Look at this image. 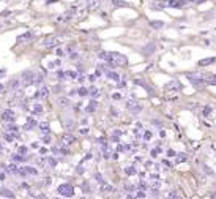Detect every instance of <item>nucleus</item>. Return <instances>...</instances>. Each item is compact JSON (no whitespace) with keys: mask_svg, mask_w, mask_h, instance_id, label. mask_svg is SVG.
<instances>
[{"mask_svg":"<svg viewBox=\"0 0 216 199\" xmlns=\"http://www.w3.org/2000/svg\"><path fill=\"white\" fill-rule=\"evenodd\" d=\"M125 172H126L128 175H134V174L137 172V171H136V168H134V166H129V168H126V169H125Z\"/></svg>","mask_w":216,"mask_h":199,"instance_id":"30","label":"nucleus"},{"mask_svg":"<svg viewBox=\"0 0 216 199\" xmlns=\"http://www.w3.org/2000/svg\"><path fill=\"white\" fill-rule=\"evenodd\" d=\"M40 130H41V133H49V123L48 122H41L40 123Z\"/></svg>","mask_w":216,"mask_h":199,"instance_id":"23","label":"nucleus"},{"mask_svg":"<svg viewBox=\"0 0 216 199\" xmlns=\"http://www.w3.org/2000/svg\"><path fill=\"white\" fill-rule=\"evenodd\" d=\"M3 90H5V87H3L2 84H0V93H2V92H3Z\"/></svg>","mask_w":216,"mask_h":199,"instance_id":"56","label":"nucleus"},{"mask_svg":"<svg viewBox=\"0 0 216 199\" xmlns=\"http://www.w3.org/2000/svg\"><path fill=\"white\" fill-rule=\"evenodd\" d=\"M59 79L60 81H65L67 78H65V71H59Z\"/></svg>","mask_w":216,"mask_h":199,"instance_id":"42","label":"nucleus"},{"mask_svg":"<svg viewBox=\"0 0 216 199\" xmlns=\"http://www.w3.org/2000/svg\"><path fill=\"white\" fill-rule=\"evenodd\" d=\"M164 165H166V166H167V169H169V168H172V165H171V163H169V161H167V160H164Z\"/></svg>","mask_w":216,"mask_h":199,"instance_id":"51","label":"nucleus"},{"mask_svg":"<svg viewBox=\"0 0 216 199\" xmlns=\"http://www.w3.org/2000/svg\"><path fill=\"white\" fill-rule=\"evenodd\" d=\"M13 160L14 161H25L27 157H19V155H13Z\"/></svg>","mask_w":216,"mask_h":199,"instance_id":"38","label":"nucleus"},{"mask_svg":"<svg viewBox=\"0 0 216 199\" xmlns=\"http://www.w3.org/2000/svg\"><path fill=\"white\" fill-rule=\"evenodd\" d=\"M32 147H33V149H38L40 144H38V142H32Z\"/></svg>","mask_w":216,"mask_h":199,"instance_id":"48","label":"nucleus"},{"mask_svg":"<svg viewBox=\"0 0 216 199\" xmlns=\"http://www.w3.org/2000/svg\"><path fill=\"white\" fill-rule=\"evenodd\" d=\"M207 82H208L210 85H216V74L214 76H210L208 79H207Z\"/></svg>","mask_w":216,"mask_h":199,"instance_id":"35","label":"nucleus"},{"mask_svg":"<svg viewBox=\"0 0 216 199\" xmlns=\"http://www.w3.org/2000/svg\"><path fill=\"white\" fill-rule=\"evenodd\" d=\"M33 112H36V114H41V112H43V106H40V104H35V106H33Z\"/></svg>","mask_w":216,"mask_h":199,"instance_id":"36","label":"nucleus"},{"mask_svg":"<svg viewBox=\"0 0 216 199\" xmlns=\"http://www.w3.org/2000/svg\"><path fill=\"white\" fill-rule=\"evenodd\" d=\"M35 126H36V120L29 119V123H27V125L24 126V130H32V128H35Z\"/></svg>","mask_w":216,"mask_h":199,"instance_id":"24","label":"nucleus"},{"mask_svg":"<svg viewBox=\"0 0 216 199\" xmlns=\"http://www.w3.org/2000/svg\"><path fill=\"white\" fill-rule=\"evenodd\" d=\"M152 8L153 10H163V8H166V3L164 2H156V3L152 5Z\"/></svg>","mask_w":216,"mask_h":199,"instance_id":"25","label":"nucleus"},{"mask_svg":"<svg viewBox=\"0 0 216 199\" xmlns=\"http://www.w3.org/2000/svg\"><path fill=\"white\" fill-rule=\"evenodd\" d=\"M158 152H159L158 149H156V150H152V157H153V158H155L156 155H158Z\"/></svg>","mask_w":216,"mask_h":199,"instance_id":"49","label":"nucleus"},{"mask_svg":"<svg viewBox=\"0 0 216 199\" xmlns=\"http://www.w3.org/2000/svg\"><path fill=\"white\" fill-rule=\"evenodd\" d=\"M3 153H5V147H3V144L0 142V155H3Z\"/></svg>","mask_w":216,"mask_h":199,"instance_id":"46","label":"nucleus"},{"mask_svg":"<svg viewBox=\"0 0 216 199\" xmlns=\"http://www.w3.org/2000/svg\"><path fill=\"white\" fill-rule=\"evenodd\" d=\"M60 44H62V38L57 37V35H51V37H48L43 41V46L46 48H55V46H60Z\"/></svg>","mask_w":216,"mask_h":199,"instance_id":"6","label":"nucleus"},{"mask_svg":"<svg viewBox=\"0 0 216 199\" xmlns=\"http://www.w3.org/2000/svg\"><path fill=\"white\" fill-rule=\"evenodd\" d=\"M214 60H216V59H213V57H211V59H203V60H200V62H199V65H200V67L210 65V63H213Z\"/></svg>","mask_w":216,"mask_h":199,"instance_id":"26","label":"nucleus"},{"mask_svg":"<svg viewBox=\"0 0 216 199\" xmlns=\"http://www.w3.org/2000/svg\"><path fill=\"white\" fill-rule=\"evenodd\" d=\"M57 193H59L60 196H63V197H73V196H74V188H73V185H70V183H62V185H59V188H57Z\"/></svg>","mask_w":216,"mask_h":199,"instance_id":"3","label":"nucleus"},{"mask_svg":"<svg viewBox=\"0 0 216 199\" xmlns=\"http://www.w3.org/2000/svg\"><path fill=\"white\" fill-rule=\"evenodd\" d=\"M70 51H71V48H59L55 54H57L59 57H63V56H67V54H68Z\"/></svg>","mask_w":216,"mask_h":199,"instance_id":"20","label":"nucleus"},{"mask_svg":"<svg viewBox=\"0 0 216 199\" xmlns=\"http://www.w3.org/2000/svg\"><path fill=\"white\" fill-rule=\"evenodd\" d=\"M144 139H145V141H150V139H152V133H150V131H145V133H144Z\"/></svg>","mask_w":216,"mask_h":199,"instance_id":"41","label":"nucleus"},{"mask_svg":"<svg viewBox=\"0 0 216 199\" xmlns=\"http://www.w3.org/2000/svg\"><path fill=\"white\" fill-rule=\"evenodd\" d=\"M33 79H35V73L33 71H30V70H27V71H24V73L21 74V84L24 85V87H29V85H32L33 84Z\"/></svg>","mask_w":216,"mask_h":199,"instance_id":"4","label":"nucleus"},{"mask_svg":"<svg viewBox=\"0 0 216 199\" xmlns=\"http://www.w3.org/2000/svg\"><path fill=\"white\" fill-rule=\"evenodd\" d=\"M32 38H33V33L27 32V33L19 35V37H17V41H19V43H29V41H32Z\"/></svg>","mask_w":216,"mask_h":199,"instance_id":"13","label":"nucleus"},{"mask_svg":"<svg viewBox=\"0 0 216 199\" xmlns=\"http://www.w3.org/2000/svg\"><path fill=\"white\" fill-rule=\"evenodd\" d=\"M43 82V74H35V79H33V84H41Z\"/></svg>","mask_w":216,"mask_h":199,"instance_id":"32","label":"nucleus"},{"mask_svg":"<svg viewBox=\"0 0 216 199\" xmlns=\"http://www.w3.org/2000/svg\"><path fill=\"white\" fill-rule=\"evenodd\" d=\"M150 25H152L153 29H156V30H158V29H161V27H164V24H163L161 21H153V22L150 24Z\"/></svg>","mask_w":216,"mask_h":199,"instance_id":"29","label":"nucleus"},{"mask_svg":"<svg viewBox=\"0 0 216 199\" xmlns=\"http://www.w3.org/2000/svg\"><path fill=\"white\" fill-rule=\"evenodd\" d=\"M43 142H46V144H49V142H51V138H49V134H48V136H44V138H43Z\"/></svg>","mask_w":216,"mask_h":199,"instance_id":"44","label":"nucleus"},{"mask_svg":"<svg viewBox=\"0 0 216 199\" xmlns=\"http://www.w3.org/2000/svg\"><path fill=\"white\" fill-rule=\"evenodd\" d=\"M177 161H178V163L186 161V155H185V153H180V155H178V158H177Z\"/></svg>","mask_w":216,"mask_h":199,"instance_id":"39","label":"nucleus"},{"mask_svg":"<svg viewBox=\"0 0 216 199\" xmlns=\"http://www.w3.org/2000/svg\"><path fill=\"white\" fill-rule=\"evenodd\" d=\"M81 133H82V134H87V133H88V128H82Z\"/></svg>","mask_w":216,"mask_h":199,"instance_id":"53","label":"nucleus"},{"mask_svg":"<svg viewBox=\"0 0 216 199\" xmlns=\"http://www.w3.org/2000/svg\"><path fill=\"white\" fill-rule=\"evenodd\" d=\"M5 76V70H0V79H2Z\"/></svg>","mask_w":216,"mask_h":199,"instance_id":"54","label":"nucleus"},{"mask_svg":"<svg viewBox=\"0 0 216 199\" xmlns=\"http://www.w3.org/2000/svg\"><path fill=\"white\" fill-rule=\"evenodd\" d=\"M167 157H175V152H174L172 149H169V150H167Z\"/></svg>","mask_w":216,"mask_h":199,"instance_id":"43","label":"nucleus"},{"mask_svg":"<svg viewBox=\"0 0 216 199\" xmlns=\"http://www.w3.org/2000/svg\"><path fill=\"white\" fill-rule=\"evenodd\" d=\"M0 196H3V197H14V193L10 191V190H0Z\"/></svg>","mask_w":216,"mask_h":199,"instance_id":"22","label":"nucleus"},{"mask_svg":"<svg viewBox=\"0 0 216 199\" xmlns=\"http://www.w3.org/2000/svg\"><path fill=\"white\" fill-rule=\"evenodd\" d=\"M88 95H90V96H98V95H99V90H98L96 87H92L90 92H88Z\"/></svg>","mask_w":216,"mask_h":199,"instance_id":"33","label":"nucleus"},{"mask_svg":"<svg viewBox=\"0 0 216 199\" xmlns=\"http://www.w3.org/2000/svg\"><path fill=\"white\" fill-rule=\"evenodd\" d=\"M44 165H46V168H55V165H57V160H54V158H46V160H44Z\"/></svg>","mask_w":216,"mask_h":199,"instance_id":"19","label":"nucleus"},{"mask_svg":"<svg viewBox=\"0 0 216 199\" xmlns=\"http://www.w3.org/2000/svg\"><path fill=\"white\" fill-rule=\"evenodd\" d=\"M166 92L169 93H175V92H180L182 90V82L178 79H172V81H169V82L166 84Z\"/></svg>","mask_w":216,"mask_h":199,"instance_id":"5","label":"nucleus"},{"mask_svg":"<svg viewBox=\"0 0 216 199\" xmlns=\"http://www.w3.org/2000/svg\"><path fill=\"white\" fill-rule=\"evenodd\" d=\"M25 172L32 174V175H36V174H38V171H36L35 168H32V166H25Z\"/></svg>","mask_w":216,"mask_h":199,"instance_id":"27","label":"nucleus"},{"mask_svg":"<svg viewBox=\"0 0 216 199\" xmlns=\"http://www.w3.org/2000/svg\"><path fill=\"white\" fill-rule=\"evenodd\" d=\"M101 191H103V193H112V191H114V186L109 185V183H106V182H103V183H101Z\"/></svg>","mask_w":216,"mask_h":199,"instance_id":"17","label":"nucleus"},{"mask_svg":"<svg viewBox=\"0 0 216 199\" xmlns=\"http://www.w3.org/2000/svg\"><path fill=\"white\" fill-rule=\"evenodd\" d=\"M84 79H85L84 76H79V78H77V81H79V82H84Z\"/></svg>","mask_w":216,"mask_h":199,"instance_id":"55","label":"nucleus"},{"mask_svg":"<svg viewBox=\"0 0 216 199\" xmlns=\"http://www.w3.org/2000/svg\"><path fill=\"white\" fill-rule=\"evenodd\" d=\"M166 6H171V8H183L188 2L185 0H166Z\"/></svg>","mask_w":216,"mask_h":199,"instance_id":"11","label":"nucleus"},{"mask_svg":"<svg viewBox=\"0 0 216 199\" xmlns=\"http://www.w3.org/2000/svg\"><path fill=\"white\" fill-rule=\"evenodd\" d=\"M44 185H51V179H49V177L44 179Z\"/></svg>","mask_w":216,"mask_h":199,"instance_id":"50","label":"nucleus"},{"mask_svg":"<svg viewBox=\"0 0 216 199\" xmlns=\"http://www.w3.org/2000/svg\"><path fill=\"white\" fill-rule=\"evenodd\" d=\"M19 152H21V153H27V147H21Z\"/></svg>","mask_w":216,"mask_h":199,"instance_id":"52","label":"nucleus"},{"mask_svg":"<svg viewBox=\"0 0 216 199\" xmlns=\"http://www.w3.org/2000/svg\"><path fill=\"white\" fill-rule=\"evenodd\" d=\"M126 107L131 111V112H134V114H139L140 111L144 109L142 107V104H139L137 101H134V100H129V101L126 103Z\"/></svg>","mask_w":216,"mask_h":199,"instance_id":"8","label":"nucleus"},{"mask_svg":"<svg viewBox=\"0 0 216 199\" xmlns=\"http://www.w3.org/2000/svg\"><path fill=\"white\" fill-rule=\"evenodd\" d=\"M0 180H5V175H3L2 172H0Z\"/></svg>","mask_w":216,"mask_h":199,"instance_id":"57","label":"nucleus"},{"mask_svg":"<svg viewBox=\"0 0 216 199\" xmlns=\"http://www.w3.org/2000/svg\"><path fill=\"white\" fill-rule=\"evenodd\" d=\"M96 106H98V103H96V101H92V103H90V106H87V109H85V111H87V112H93V111L96 109Z\"/></svg>","mask_w":216,"mask_h":199,"instance_id":"28","label":"nucleus"},{"mask_svg":"<svg viewBox=\"0 0 216 199\" xmlns=\"http://www.w3.org/2000/svg\"><path fill=\"white\" fill-rule=\"evenodd\" d=\"M57 65H60L59 60H57V62H49V63H48V68H55Z\"/></svg>","mask_w":216,"mask_h":199,"instance_id":"40","label":"nucleus"},{"mask_svg":"<svg viewBox=\"0 0 216 199\" xmlns=\"http://www.w3.org/2000/svg\"><path fill=\"white\" fill-rule=\"evenodd\" d=\"M112 3H114V6H128V3L123 0H112Z\"/></svg>","mask_w":216,"mask_h":199,"instance_id":"31","label":"nucleus"},{"mask_svg":"<svg viewBox=\"0 0 216 199\" xmlns=\"http://www.w3.org/2000/svg\"><path fill=\"white\" fill-rule=\"evenodd\" d=\"M167 197H182V194L178 193V191H175V190H174V191H171V193L167 194Z\"/></svg>","mask_w":216,"mask_h":199,"instance_id":"37","label":"nucleus"},{"mask_svg":"<svg viewBox=\"0 0 216 199\" xmlns=\"http://www.w3.org/2000/svg\"><path fill=\"white\" fill-rule=\"evenodd\" d=\"M14 119H16V117H14V112L11 111V109H6L3 114H2V120L3 122H14Z\"/></svg>","mask_w":216,"mask_h":199,"instance_id":"12","label":"nucleus"},{"mask_svg":"<svg viewBox=\"0 0 216 199\" xmlns=\"http://www.w3.org/2000/svg\"><path fill=\"white\" fill-rule=\"evenodd\" d=\"M103 5V0H85V6L88 11H96Z\"/></svg>","mask_w":216,"mask_h":199,"instance_id":"7","label":"nucleus"},{"mask_svg":"<svg viewBox=\"0 0 216 199\" xmlns=\"http://www.w3.org/2000/svg\"><path fill=\"white\" fill-rule=\"evenodd\" d=\"M96 180H98V182H99V183H103V182H104V180H103V177H101L99 174H96Z\"/></svg>","mask_w":216,"mask_h":199,"instance_id":"47","label":"nucleus"},{"mask_svg":"<svg viewBox=\"0 0 216 199\" xmlns=\"http://www.w3.org/2000/svg\"><path fill=\"white\" fill-rule=\"evenodd\" d=\"M210 111H211V107H205V109H203V115H208Z\"/></svg>","mask_w":216,"mask_h":199,"instance_id":"45","label":"nucleus"},{"mask_svg":"<svg viewBox=\"0 0 216 199\" xmlns=\"http://www.w3.org/2000/svg\"><path fill=\"white\" fill-rule=\"evenodd\" d=\"M59 104H60L62 107H68V106H70V98L60 96V98H59Z\"/></svg>","mask_w":216,"mask_h":199,"instance_id":"18","label":"nucleus"},{"mask_svg":"<svg viewBox=\"0 0 216 199\" xmlns=\"http://www.w3.org/2000/svg\"><path fill=\"white\" fill-rule=\"evenodd\" d=\"M155 49H156L155 43H148L147 46H144V48H142V54H144V56H150V54H153V52H155Z\"/></svg>","mask_w":216,"mask_h":199,"instance_id":"14","label":"nucleus"},{"mask_svg":"<svg viewBox=\"0 0 216 199\" xmlns=\"http://www.w3.org/2000/svg\"><path fill=\"white\" fill-rule=\"evenodd\" d=\"M49 93H51V90H49L48 87H41V90H40L38 96H41V98H46V96H49Z\"/></svg>","mask_w":216,"mask_h":199,"instance_id":"21","label":"nucleus"},{"mask_svg":"<svg viewBox=\"0 0 216 199\" xmlns=\"http://www.w3.org/2000/svg\"><path fill=\"white\" fill-rule=\"evenodd\" d=\"M106 76H107L110 81H115V82H118V81H120V76L115 73V71H110V70L106 71Z\"/></svg>","mask_w":216,"mask_h":199,"instance_id":"16","label":"nucleus"},{"mask_svg":"<svg viewBox=\"0 0 216 199\" xmlns=\"http://www.w3.org/2000/svg\"><path fill=\"white\" fill-rule=\"evenodd\" d=\"M77 93H79L81 96H85V95H88V90H87L85 87H81V89L77 90Z\"/></svg>","mask_w":216,"mask_h":199,"instance_id":"34","label":"nucleus"},{"mask_svg":"<svg viewBox=\"0 0 216 199\" xmlns=\"http://www.w3.org/2000/svg\"><path fill=\"white\" fill-rule=\"evenodd\" d=\"M2 168L6 171V172H10V174H14V175H19L21 172V169L17 168L14 163H10V165H2Z\"/></svg>","mask_w":216,"mask_h":199,"instance_id":"10","label":"nucleus"},{"mask_svg":"<svg viewBox=\"0 0 216 199\" xmlns=\"http://www.w3.org/2000/svg\"><path fill=\"white\" fill-rule=\"evenodd\" d=\"M110 62L114 63L115 67H126L128 59L123 56V54H118V52H110Z\"/></svg>","mask_w":216,"mask_h":199,"instance_id":"2","label":"nucleus"},{"mask_svg":"<svg viewBox=\"0 0 216 199\" xmlns=\"http://www.w3.org/2000/svg\"><path fill=\"white\" fill-rule=\"evenodd\" d=\"M188 79H189V82L193 84V85H196V87H200V85H203L205 84V74L203 73H200V71H197V73H189L188 74Z\"/></svg>","mask_w":216,"mask_h":199,"instance_id":"1","label":"nucleus"},{"mask_svg":"<svg viewBox=\"0 0 216 199\" xmlns=\"http://www.w3.org/2000/svg\"><path fill=\"white\" fill-rule=\"evenodd\" d=\"M76 142V138L73 136V134H70V133H67V134H63L62 136V146L63 147H68V146H71V144H74Z\"/></svg>","mask_w":216,"mask_h":199,"instance_id":"9","label":"nucleus"},{"mask_svg":"<svg viewBox=\"0 0 216 199\" xmlns=\"http://www.w3.org/2000/svg\"><path fill=\"white\" fill-rule=\"evenodd\" d=\"M19 85H21V81H19V79H11L8 89H10V92H14L16 89H19Z\"/></svg>","mask_w":216,"mask_h":199,"instance_id":"15","label":"nucleus"}]
</instances>
